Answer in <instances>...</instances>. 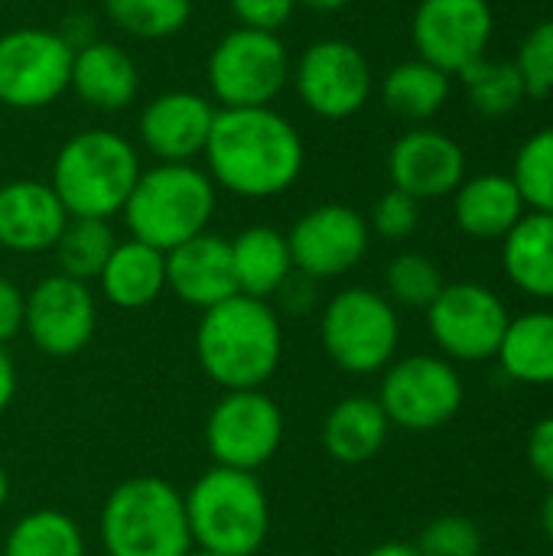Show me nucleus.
<instances>
[{
  "label": "nucleus",
  "instance_id": "39448f33",
  "mask_svg": "<svg viewBox=\"0 0 553 556\" xmlns=\"http://www.w3.org/2000/svg\"><path fill=\"white\" fill-rule=\"evenodd\" d=\"M186 502V521L199 551L254 556L271 528V508L254 472L215 466L196 479Z\"/></svg>",
  "mask_w": 553,
  "mask_h": 556
},
{
  "label": "nucleus",
  "instance_id": "2f4dec72",
  "mask_svg": "<svg viewBox=\"0 0 553 556\" xmlns=\"http://www.w3.org/2000/svg\"><path fill=\"white\" fill-rule=\"evenodd\" d=\"M108 20L137 39H169L186 29L192 0H101Z\"/></svg>",
  "mask_w": 553,
  "mask_h": 556
},
{
  "label": "nucleus",
  "instance_id": "6e6552de",
  "mask_svg": "<svg viewBox=\"0 0 553 556\" xmlns=\"http://www.w3.org/2000/svg\"><path fill=\"white\" fill-rule=\"evenodd\" d=\"M290 52L277 33L235 26L205 65L212 98L222 108H267L290 81Z\"/></svg>",
  "mask_w": 553,
  "mask_h": 556
},
{
  "label": "nucleus",
  "instance_id": "79ce46f5",
  "mask_svg": "<svg viewBox=\"0 0 553 556\" xmlns=\"http://www.w3.org/2000/svg\"><path fill=\"white\" fill-rule=\"evenodd\" d=\"M365 556H420V551L414 544H404V541H388V544L372 547Z\"/></svg>",
  "mask_w": 553,
  "mask_h": 556
},
{
  "label": "nucleus",
  "instance_id": "c85d7f7f",
  "mask_svg": "<svg viewBox=\"0 0 553 556\" xmlns=\"http://www.w3.org/2000/svg\"><path fill=\"white\" fill-rule=\"evenodd\" d=\"M117 238L104 218H68L59 241H55V261L59 274L75 277L81 283L101 277Z\"/></svg>",
  "mask_w": 553,
  "mask_h": 556
},
{
  "label": "nucleus",
  "instance_id": "7c9ffc66",
  "mask_svg": "<svg viewBox=\"0 0 553 556\" xmlns=\"http://www.w3.org/2000/svg\"><path fill=\"white\" fill-rule=\"evenodd\" d=\"M460 81H463L473 108L479 114H486V117H505L528 98L515 62L479 59V62H473L469 68L460 72Z\"/></svg>",
  "mask_w": 553,
  "mask_h": 556
},
{
  "label": "nucleus",
  "instance_id": "393cba45",
  "mask_svg": "<svg viewBox=\"0 0 553 556\" xmlns=\"http://www.w3.org/2000/svg\"><path fill=\"white\" fill-rule=\"evenodd\" d=\"M502 267L508 280L535 300H553V215L525 212L502 238Z\"/></svg>",
  "mask_w": 553,
  "mask_h": 556
},
{
  "label": "nucleus",
  "instance_id": "b1692460",
  "mask_svg": "<svg viewBox=\"0 0 553 556\" xmlns=\"http://www.w3.org/2000/svg\"><path fill=\"white\" fill-rule=\"evenodd\" d=\"M231 244V270L238 293L267 300L280 293V287L293 277V261L287 248V235L271 225H251Z\"/></svg>",
  "mask_w": 553,
  "mask_h": 556
},
{
  "label": "nucleus",
  "instance_id": "4be33fe9",
  "mask_svg": "<svg viewBox=\"0 0 553 556\" xmlns=\"http://www.w3.org/2000/svg\"><path fill=\"white\" fill-rule=\"evenodd\" d=\"M528 205L505 173H479L460 182L453 192V218L463 235L476 241H502L521 218Z\"/></svg>",
  "mask_w": 553,
  "mask_h": 556
},
{
  "label": "nucleus",
  "instance_id": "f257e3e1",
  "mask_svg": "<svg viewBox=\"0 0 553 556\" xmlns=\"http://www.w3.org/2000/svg\"><path fill=\"white\" fill-rule=\"evenodd\" d=\"M202 156L215 186L241 199H271L300 179L303 137L271 104L218 108Z\"/></svg>",
  "mask_w": 553,
  "mask_h": 556
},
{
  "label": "nucleus",
  "instance_id": "7ed1b4c3",
  "mask_svg": "<svg viewBox=\"0 0 553 556\" xmlns=\"http://www.w3.org/2000/svg\"><path fill=\"white\" fill-rule=\"evenodd\" d=\"M140 156L117 130L91 127L62 143L52 160V189L68 218H111L124 212L137 179Z\"/></svg>",
  "mask_w": 553,
  "mask_h": 556
},
{
  "label": "nucleus",
  "instance_id": "20e7f679",
  "mask_svg": "<svg viewBox=\"0 0 553 556\" xmlns=\"http://www.w3.org/2000/svg\"><path fill=\"white\" fill-rule=\"evenodd\" d=\"M121 215L130 238L166 254L209 228L215 215V182L192 163H156L140 173Z\"/></svg>",
  "mask_w": 553,
  "mask_h": 556
},
{
  "label": "nucleus",
  "instance_id": "37998d69",
  "mask_svg": "<svg viewBox=\"0 0 553 556\" xmlns=\"http://www.w3.org/2000/svg\"><path fill=\"white\" fill-rule=\"evenodd\" d=\"M541 531H544V538L553 544V489H548V495L541 502Z\"/></svg>",
  "mask_w": 553,
  "mask_h": 556
},
{
  "label": "nucleus",
  "instance_id": "1a4fd4ad",
  "mask_svg": "<svg viewBox=\"0 0 553 556\" xmlns=\"http://www.w3.org/2000/svg\"><path fill=\"white\" fill-rule=\"evenodd\" d=\"M463 397V378L443 355H407L391 362L378 391V404L391 427L407 433H430L447 427L460 414Z\"/></svg>",
  "mask_w": 553,
  "mask_h": 556
},
{
  "label": "nucleus",
  "instance_id": "5701e85b",
  "mask_svg": "<svg viewBox=\"0 0 553 556\" xmlns=\"http://www.w3.org/2000/svg\"><path fill=\"white\" fill-rule=\"evenodd\" d=\"M388 433H391V420L381 410L378 397L355 394L329 410L323 424V446L336 463L362 466L385 450Z\"/></svg>",
  "mask_w": 553,
  "mask_h": 556
},
{
  "label": "nucleus",
  "instance_id": "9d476101",
  "mask_svg": "<svg viewBox=\"0 0 553 556\" xmlns=\"http://www.w3.org/2000/svg\"><path fill=\"white\" fill-rule=\"evenodd\" d=\"M75 49L59 29L20 26L0 36V104L39 111L68 91Z\"/></svg>",
  "mask_w": 553,
  "mask_h": 556
},
{
  "label": "nucleus",
  "instance_id": "dca6fc26",
  "mask_svg": "<svg viewBox=\"0 0 553 556\" xmlns=\"http://www.w3.org/2000/svg\"><path fill=\"white\" fill-rule=\"evenodd\" d=\"M98 326V306L88 283L52 274L33 287L26 296V319L23 329L29 332L33 345L52 358L78 355Z\"/></svg>",
  "mask_w": 553,
  "mask_h": 556
},
{
  "label": "nucleus",
  "instance_id": "6ab92c4d",
  "mask_svg": "<svg viewBox=\"0 0 553 556\" xmlns=\"http://www.w3.org/2000/svg\"><path fill=\"white\" fill-rule=\"evenodd\" d=\"M166 287L196 309H212L238 293L231 270V244L222 235L202 231L166 251Z\"/></svg>",
  "mask_w": 553,
  "mask_h": 556
},
{
  "label": "nucleus",
  "instance_id": "a878e982",
  "mask_svg": "<svg viewBox=\"0 0 553 556\" xmlns=\"http://www.w3.org/2000/svg\"><path fill=\"white\" fill-rule=\"evenodd\" d=\"M98 280L117 309H143L166 290V254L137 238L117 241Z\"/></svg>",
  "mask_w": 553,
  "mask_h": 556
},
{
  "label": "nucleus",
  "instance_id": "a18cd8bd",
  "mask_svg": "<svg viewBox=\"0 0 553 556\" xmlns=\"http://www.w3.org/2000/svg\"><path fill=\"white\" fill-rule=\"evenodd\" d=\"M7 495H10V479H7V469L0 466V508L7 505Z\"/></svg>",
  "mask_w": 553,
  "mask_h": 556
},
{
  "label": "nucleus",
  "instance_id": "a211bd4d",
  "mask_svg": "<svg viewBox=\"0 0 553 556\" xmlns=\"http://www.w3.org/2000/svg\"><path fill=\"white\" fill-rule=\"evenodd\" d=\"M215 111L218 108L199 91H163L140 111V143L160 163H192L196 156L205 153Z\"/></svg>",
  "mask_w": 553,
  "mask_h": 556
},
{
  "label": "nucleus",
  "instance_id": "bb28decb",
  "mask_svg": "<svg viewBox=\"0 0 553 556\" xmlns=\"http://www.w3.org/2000/svg\"><path fill=\"white\" fill-rule=\"evenodd\" d=\"M495 362L505 378L528 388L553 384V309H531L508 323Z\"/></svg>",
  "mask_w": 553,
  "mask_h": 556
},
{
  "label": "nucleus",
  "instance_id": "aec40b11",
  "mask_svg": "<svg viewBox=\"0 0 553 556\" xmlns=\"http://www.w3.org/2000/svg\"><path fill=\"white\" fill-rule=\"evenodd\" d=\"M68 222L55 189L39 179H10L0 186V248L16 254L52 251Z\"/></svg>",
  "mask_w": 553,
  "mask_h": 556
},
{
  "label": "nucleus",
  "instance_id": "ea45409f",
  "mask_svg": "<svg viewBox=\"0 0 553 556\" xmlns=\"http://www.w3.org/2000/svg\"><path fill=\"white\" fill-rule=\"evenodd\" d=\"M23 319H26V296L13 280L0 277V345L23 329Z\"/></svg>",
  "mask_w": 553,
  "mask_h": 556
},
{
  "label": "nucleus",
  "instance_id": "cd10ccee",
  "mask_svg": "<svg viewBox=\"0 0 553 556\" xmlns=\"http://www.w3.org/2000/svg\"><path fill=\"white\" fill-rule=\"evenodd\" d=\"M381 98L391 114L401 121H430L450 98V75L424 59L394 65L381 81Z\"/></svg>",
  "mask_w": 553,
  "mask_h": 556
},
{
  "label": "nucleus",
  "instance_id": "ddd939ff",
  "mask_svg": "<svg viewBox=\"0 0 553 556\" xmlns=\"http://www.w3.org/2000/svg\"><path fill=\"white\" fill-rule=\"evenodd\" d=\"M284 440L280 407L257 391H228L205 420V446L215 466L254 472L274 459Z\"/></svg>",
  "mask_w": 553,
  "mask_h": 556
},
{
  "label": "nucleus",
  "instance_id": "0eeeda50",
  "mask_svg": "<svg viewBox=\"0 0 553 556\" xmlns=\"http://www.w3.org/2000/svg\"><path fill=\"white\" fill-rule=\"evenodd\" d=\"M323 349L349 375H375L394 362L401 323L394 303L368 287H349L329 300L319 323Z\"/></svg>",
  "mask_w": 553,
  "mask_h": 556
},
{
  "label": "nucleus",
  "instance_id": "4468645a",
  "mask_svg": "<svg viewBox=\"0 0 553 556\" xmlns=\"http://www.w3.org/2000/svg\"><path fill=\"white\" fill-rule=\"evenodd\" d=\"M492 33L495 13L489 0H420L411 23L417 59L447 75H460L486 59Z\"/></svg>",
  "mask_w": 553,
  "mask_h": 556
},
{
  "label": "nucleus",
  "instance_id": "58836bf2",
  "mask_svg": "<svg viewBox=\"0 0 553 556\" xmlns=\"http://www.w3.org/2000/svg\"><path fill=\"white\" fill-rule=\"evenodd\" d=\"M525 456L531 472L553 489V414L541 417L531 430H528V443H525Z\"/></svg>",
  "mask_w": 553,
  "mask_h": 556
},
{
  "label": "nucleus",
  "instance_id": "c9c22d12",
  "mask_svg": "<svg viewBox=\"0 0 553 556\" xmlns=\"http://www.w3.org/2000/svg\"><path fill=\"white\" fill-rule=\"evenodd\" d=\"M515 68L528 98H548L553 91V20L538 23L518 46Z\"/></svg>",
  "mask_w": 553,
  "mask_h": 556
},
{
  "label": "nucleus",
  "instance_id": "423d86ee",
  "mask_svg": "<svg viewBox=\"0 0 553 556\" xmlns=\"http://www.w3.org/2000/svg\"><path fill=\"white\" fill-rule=\"evenodd\" d=\"M101 541L108 556H186L192 534L183 495L156 476L121 482L104 502Z\"/></svg>",
  "mask_w": 553,
  "mask_h": 556
},
{
  "label": "nucleus",
  "instance_id": "c03bdc74",
  "mask_svg": "<svg viewBox=\"0 0 553 556\" xmlns=\"http://www.w3.org/2000/svg\"><path fill=\"white\" fill-rule=\"evenodd\" d=\"M297 3H303V7H310V10H319V13H332V10L349 7L352 0H297Z\"/></svg>",
  "mask_w": 553,
  "mask_h": 556
},
{
  "label": "nucleus",
  "instance_id": "9b49d317",
  "mask_svg": "<svg viewBox=\"0 0 553 556\" xmlns=\"http://www.w3.org/2000/svg\"><path fill=\"white\" fill-rule=\"evenodd\" d=\"M512 316L502 296L482 283H443L440 296L427 306V329L450 362L495 358Z\"/></svg>",
  "mask_w": 553,
  "mask_h": 556
},
{
  "label": "nucleus",
  "instance_id": "c756f323",
  "mask_svg": "<svg viewBox=\"0 0 553 556\" xmlns=\"http://www.w3.org/2000/svg\"><path fill=\"white\" fill-rule=\"evenodd\" d=\"M3 556H85V541L68 515L42 508L10 528Z\"/></svg>",
  "mask_w": 553,
  "mask_h": 556
},
{
  "label": "nucleus",
  "instance_id": "a19ab883",
  "mask_svg": "<svg viewBox=\"0 0 553 556\" xmlns=\"http://www.w3.org/2000/svg\"><path fill=\"white\" fill-rule=\"evenodd\" d=\"M13 394H16V368H13V358L0 345V414L10 407Z\"/></svg>",
  "mask_w": 553,
  "mask_h": 556
},
{
  "label": "nucleus",
  "instance_id": "f8f14e48",
  "mask_svg": "<svg viewBox=\"0 0 553 556\" xmlns=\"http://www.w3.org/2000/svg\"><path fill=\"white\" fill-rule=\"evenodd\" d=\"M290 78L300 101L326 121H345L359 114L375 88L372 62L349 39L310 42L297 59Z\"/></svg>",
  "mask_w": 553,
  "mask_h": 556
},
{
  "label": "nucleus",
  "instance_id": "473e14b6",
  "mask_svg": "<svg viewBox=\"0 0 553 556\" xmlns=\"http://www.w3.org/2000/svg\"><path fill=\"white\" fill-rule=\"evenodd\" d=\"M512 179L531 212L553 215V124L521 143Z\"/></svg>",
  "mask_w": 553,
  "mask_h": 556
},
{
  "label": "nucleus",
  "instance_id": "2eb2a0df",
  "mask_svg": "<svg viewBox=\"0 0 553 556\" xmlns=\"http://www.w3.org/2000/svg\"><path fill=\"white\" fill-rule=\"evenodd\" d=\"M368 241L372 228L365 215L339 202L310 208L306 215L297 218V225L287 235L293 270H300L310 280L349 274L368 254Z\"/></svg>",
  "mask_w": 553,
  "mask_h": 556
},
{
  "label": "nucleus",
  "instance_id": "72a5a7b5",
  "mask_svg": "<svg viewBox=\"0 0 553 556\" xmlns=\"http://www.w3.org/2000/svg\"><path fill=\"white\" fill-rule=\"evenodd\" d=\"M385 290H388V300L394 306L427 309L440 296V290H443V274H440V267L427 254L404 251V254H398L388 264Z\"/></svg>",
  "mask_w": 553,
  "mask_h": 556
},
{
  "label": "nucleus",
  "instance_id": "412c9836",
  "mask_svg": "<svg viewBox=\"0 0 553 556\" xmlns=\"http://www.w3.org/2000/svg\"><path fill=\"white\" fill-rule=\"evenodd\" d=\"M68 88L95 111H124L140 88V72L137 62L127 49L108 42V39H91L75 49L72 55V78Z\"/></svg>",
  "mask_w": 553,
  "mask_h": 556
},
{
  "label": "nucleus",
  "instance_id": "e433bc0d",
  "mask_svg": "<svg viewBox=\"0 0 553 556\" xmlns=\"http://www.w3.org/2000/svg\"><path fill=\"white\" fill-rule=\"evenodd\" d=\"M417 225H420V202L417 199H411L407 192H401V189H388L378 202H375V208H372V231H378L381 238H388V241H404V238H411L414 231H417Z\"/></svg>",
  "mask_w": 553,
  "mask_h": 556
},
{
  "label": "nucleus",
  "instance_id": "49530a36",
  "mask_svg": "<svg viewBox=\"0 0 553 556\" xmlns=\"http://www.w3.org/2000/svg\"><path fill=\"white\" fill-rule=\"evenodd\" d=\"M186 556H222V554H212V551H189Z\"/></svg>",
  "mask_w": 553,
  "mask_h": 556
},
{
  "label": "nucleus",
  "instance_id": "f704fd0d",
  "mask_svg": "<svg viewBox=\"0 0 553 556\" xmlns=\"http://www.w3.org/2000/svg\"><path fill=\"white\" fill-rule=\"evenodd\" d=\"M482 531L473 518L443 515L420 531V541L414 547L420 556H482Z\"/></svg>",
  "mask_w": 553,
  "mask_h": 556
},
{
  "label": "nucleus",
  "instance_id": "f03ea898",
  "mask_svg": "<svg viewBox=\"0 0 553 556\" xmlns=\"http://www.w3.org/2000/svg\"><path fill=\"white\" fill-rule=\"evenodd\" d=\"M284 332L267 300L235 293L202 313L196 355L202 371L225 391H257L280 365Z\"/></svg>",
  "mask_w": 553,
  "mask_h": 556
},
{
  "label": "nucleus",
  "instance_id": "f3484780",
  "mask_svg": "<svg viewBox=\"0 0 553 556\" xmlns=\"http://www.w3.org/2000/svg\"><path fill=\"white\" fill-rule=\"evenodd\" d=\"M388 173L391 186L417 202L443 199L453 195L466 179V153L450 134L414 127L394 140L388 153Z\"/></svg>",
  "mask_w": 553,
  "mask_h": 556
},
{
  "label": "nucleus",
  "instance_id": "4c0bfd02",
  "mask_svg": "<svg viewBox=\"0 0 553 556\" xmlns=\"http://www.w3.org/2000/svg\"><path fill=\"white\" fill-rule=\"evenodd\" d=\"M228 7H231L238 26L280 33V26L293 16L297 0H228Z\"/></svg>",
  "mask_w": 553,
  "mask_h": 556
}]
</instances>
